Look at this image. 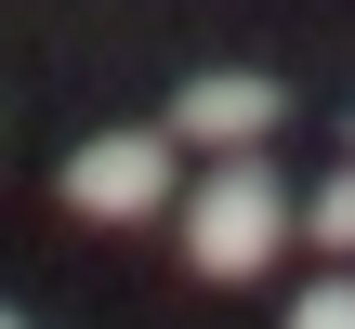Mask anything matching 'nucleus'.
Listing matches in <instances>:
<instances>
[{
  "instance_id": "1",
  "label": "nucleus",
  "mask_w": 355,
  "mask_h": 329,
  "mask_svg": "<svg viewBox=\"0 0 355 329\" xmlns=\"http://www.w3.org/2000/svg\"><path fill=\"white\" fill-rule=\"evenodd\" d=\"M277 237H290V185H277L263 158H224V171L184 198V264H198V277H263Z\"/></svg>"
},
{
  "instance_id": "2",
  "label": "nucleus",
  "mask_w": 355,
  "mask_h": 329,
  "mask_svg": "<svg viewBox=\"0 0 355 329\" xmlns=\"http://www.w3.org/2000/svg\"><path fill=\"white\" fill-rule=\"evenodd\" d=\"M66 211H92V224L171 211V132H92V145L66 158Z\"/></svg>"
},
{
  "instance_id": "3",
  "label": "nucleus",
  "mask_w": 355,
  "mask_h": 329,
  "mask_svg": "<svg viewBox=\"0 0 355 329\" xmlns=\"http://www.w3.org/2000/svg\"><path fill=\"white\" fill-rule=\"evenodd\" d=\"M277 119H290V92H277L263 66H211V79L171 92V132H184V145H224V158H250Z\"/></svg>"
},
{
  "instance_id": "4",
  "label": "nucleus",
  "mask_w": 355,
  "mask_h": 329,
  "mask_svg": "<svg viewBox=\"0 0 355 329\" xmlns=\"http://www.w3.org/2000/svg\"><path fill=\"white\" fill-rule=\"evenodd\" d=\"M303 237H316V251H355V158L329 171V185H316V211H303Z\"/></svg>"
},
{
  "instance_id": "5",
  "label": "nucleus",
  "mask_w": 355,
  "mask_h": 329,
  "mask_svg": "<svg viewBox=\"0 0 355 329\" xmlns=\"http://www.w3.org/2000/svg\"><path fill=\"white\" fill-rule=\"evenodd\" d=\"M290 329H355V277H316V290L290 303Z\"/></svg>"
},
{
  "instance_id": "6",
  "label": "nucleus",
  "mask_w": 355,
  "mask_h": 329,
  "mask_svg": "<svg viewBox=\"0 0 355 329\" xmlns=\"http://www.w3.org/2000/svg\"><path fill=\"white\" fill-rule=\"evenodd\" d=\"M0 329H26V317H13V303H0Z\"/></svg>"
}]
</instances>
